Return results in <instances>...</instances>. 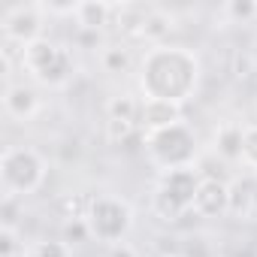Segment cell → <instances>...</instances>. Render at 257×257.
I'll use <instances>...</instances> for the list:
<instances>
[{
    "label": "cell",
    "instance_id": "1",
    "mask_svg": "<svg viewBox=\"0 0 257 257\" xmlns=\"http://www.w3.org/2000/svg\"><path fill=\"white\" fill-rule=\"evenodd\" d=\"M203 64L200 55L188 46L161 43L149 46L140 58V91L143 100H164L185 106L200 88Z\"/></svg>",
    "mask_w": 257,
    "mask_h": 257
},
{
    "label": "cell",
    "instance_id": "2",
    "mask_svg": "<svg viewBox=\"0 0 257 257\" xmlns=\"http://www.w3.org/2000/svg\"><path fill=\"white\" fill-rule=\"evenodd\" d=\"M143 152H146L149 164L158 167L161 173L188 170V167H197L200 140H197V131H194L191 124L179 121V124L164 127V131L146 134L143 137Z\"/></svg>",
    "mask_w": 257,
    "mask_h": 257
},
{
    "label": "cell",
    "instance_id": "3",
    "mask_svg": "<svg viewBox=\"0 0 257 257\" xmlns=\"http://www.w3.org/2000/svg\"><path fill=\"white\" fill-rule=\"evenodd\" d=\"M19 64L22 70L31 76V82L43 85V88H64L73 82L76 76V61H73V49L64 43H55L49 37L25 46L19 52Z\"/></svg>",
    "mask_w": 257,
    "mask_h": 257
},
{
    "label": "cell",
    "instance_id": "4",
    "mask_svg": "<svg viewBox=\"0 0 257 257\" xmlns=\"http://www.w3.org/2000/svg\"><path fill=\"white\" fill-rule=\"evenodd\" d=\"M46 176H49V164L37 149H31V146L4 149V158H0V188H4V197L25 200L43 188Z\"/></svg>",
    "mask_w": 257,
    "mask_h": 257
},
{
    "label": "cell",
    "instance_id": "5",
    "mask_svg": "<svg viewBox=\"0 0 257 257\" xmlns=\"http://www.w3.org/2000/svg\"><path fill=\"white\" fill-rule=\"evenodd\" d=\"M200 185H203V173L197 167L161 173L158 185H155V194H152V212L161 221H170V224L185 218L194 206V197H197Z\"/></svg>",
    "mask_w": 257,
    "mask_h": 257
},
{
    "label": "cell",
    "instance_id": "6",
    "mask_svg": "<svg viewBox=\"0 0 257 257\" xmlns=\"http://www.w3.org/2000/svg\"><path fill=\"white\" fill-rule=\"evenodd\" d=\"M88 230H91V239L112 248L118 242H127L131 236L137 218H134V209L127 200L115 197V194H97L91 197V206H88Z\"/></svg>",
    "mask_w": 257,
    "mask_h": 257
},
{
    "label": "cell",
    "instance_id": "7",
    "mask_svg": "<svg viewBox=\"0 0 257 257\" xmlns=\"http://www.w3.org/2000/svg\"><path fill=\"white\" fill-rule=\"evenodd\" d=\"M4 43L10 46H19V52L37 40H43V31H46V13H43V4H16L4 13Z\"/></svg>",
    "mask_w": 257,
    "mask_h": 257
},
{
    "label": "cell",
    "instance_id": "8",
    "mask_svg": "<svg viewBox=\"0 0 257 257\" xmlns=\"http://www.w3.org/2000/svg\"><path fill=\"white\" fill-rule=\"evenodd\" d=\"M191 212H194V218H203V221L230 218V182H224V179H203Z\"/></svg>",
    "mask_w": 257,
    "mask_h": 257
},
{
    "label": "cell",
    "instance_id": "9",
    "mask_svg": "<svg viewBox=\"0 0 257 257\" xmlns=\"http://www.w3.org/2000/svg\"><path fill=\"white\" fill-rule=\"evenodd\" d=\"M4 109L13 121L19 124H28L40 115L43 109V100H40V91L31 85V82H7L4 88Z\"/></svg>",
    "mask_w": 257,
    "mask_h": 257
},
{
    "label": "cell",
    "instance_id": "10",
    "mask_svg": "<svg viewBox=\"0 0 257 257\" xmlns=\"http://www.w3.org/2000/svg\"><path fill=\"white\" fill-rule=\"evenodd\" d=\"M230 218L257 221V173H242L230 182Z\"/></svg>",
    "mask_w": 257,
    "mask_h": 257
},
{
    "label": "cell",
    "instance_id": "11",
    "mask_svg": "<svg viewBox=\"0 0 257 257\" xmlns=\"http://www.w3.org/2000/svg\"><path fill=\"white\" fill-rule=\"evenodd\" d=\"M179 121H185L182 118V106L164 103V100H143V109H140V131H143V137L155 134V131H164V127L179 124Z\"/></svg>",
    "mask_w": 257,
    "mask_h": 257
},
{
    "label": "cell",
    "instance_id": "12",
    "mask_svg": "<svg viewBox=\"0 0 257 257\" xmlns=\"http://www.w3.org/2000/svg\"><path fill=\"white\" fill-rule=\"evenodd\" d=\"M149 13H152V7H134V4H121V7H115V28H118V34L124 37V40H134V43H140L143 37H146V22H149Z\"/></svg>",
    "mask_w": 257,
    "mask_h": 257
},
{
    "label": "cell",
    "instance_id": "13",
    "mask_svg": "<svg viewBox=\"0 0 257 257\" xmlns=\"http://www.w3.org/2000/svg\"><path fill=\"white\" fill-rule=\"evenodd\" d=\"M100 67L109 76H127V73H134V67H140V61L134 58L127 43H106L100 49Z\"/></svg>",
    "mask_w": 257,
    "mask_h": 257
},
{
    "label": "cell",
    "instance_id": "14",
    "mask_svg": "<svg viewBox=\"0 0 257 257\" xmlns=\"http://www.w3.org/2000/svg\"><path fill=\"white\" fill-rule=\"evenodd\" d=\"M112 22H115V7H112V4H100V0H82L79 10H76V28L103 34V28L112 25Z\"/></svg>",
    "mask_w": 257,
    "mask_h": 257
},
{
    "label": "cell",
    "instance_id": "15",
    "mask_svg": "<svg viewBox=\"0 0 257 257\" xmlns=\"http://www.w3.org/2000/svg\"><path fill=\"white\" fill-rule=\"evenodd\" d=\"M212 152H215L218 158H224V161H239V164H242V124L224 121L218 131H215Z\"/></svg>",
    "mask_w": 257,
    "mask_h": 257
},
{
    "label": "cell",
    "instance_id": "16",
    "mask_svg": "<svg viewBox=\"0 0 257 257\" xmlns=\"http://www.w3.org/2000/svg\"><path fill=\"white\" fill-rule=\"evenodd\" d=\"M140 109H143V100L131 91L124 94H115L106 100V121H131L140 127Z\"/></svg>",
    "mask_w": 257,
    "mask_h": 257
},
{
    "label": "cell",
    "instance_id": "17",
    "mask_svg": "<svg viewBox=\"0 0 257 257\" xmlns=\"http://www.w3.org/2000/svg\"><path fill=\"white\" fill-rule=\"evenodd\" d=\"M170 31H173V16H170V13H164V10H158V7H152L149 22H146V37H143V43L161 46V43H164V37H167Z\"/></svg>",
    "mask_w": 257,
    "mask_h": 257
},
{
    "label": "cell",
    "instance_id": "18",
    "mask_svg": "<svg viewBox=\"0 0 257 257\" xmlns=\"http://www.w3.org/2000/svg\"><path fill=\"white\" fill-rule=\"evenodd\" d=\"M61 242H64L67 248L91 242V230H88V221H85V218H67V221L61 224Z\"/></svg>",
    "mask_w": 257,
    "mask_h": 257
},
{
    "label": "cell",
    "instance_id": "19",
    "mask_svg": "<svg viewBox=\"0 0 257 257\" xmlns=\"http://www.w3.org/2000/svg\"><path fill=\"white\" fill-rule=\"evenodd\" d=\"M134 137H143V131L131 121H106V140L112 146H127Z\"/></svg>",
    "mask_w": 257,
    "mask_h": 257
},
{
    "label": "cell",
    "instance_id": "20",
    "mask_svg": "<svg viewBox=\"0 0 257 257\" xmlns=\"http://www.w3.org/2000/svg\"><path fill=\"white\" fill-rule=\"evenodd\" d=\"M0 257H31V248L19 236V230H0Z\"/></svg>",
    "mask_w": 257,
    "mask_h": 257
},
{
    "label": "cell",
    "instance_id": "21",
    "mask_svg": "<svg viewBox=\"0 0 257 257\" xmlns=\"http://www.w3.org/2000/svg\"><path fill=\"white\" fill-rule=\"evenodd\" d=\"M242 167L257 173V124L242 127Z\"/></svg>",
    "mask_w": 257,
    "mask_h": 257
},
{
    "label": "cell",
    "instance_id": "22",
    "mask_svg": "<svg viewBox=\"0 0 257 257\" xmlns=\"http://www.w3.org/2000/svg\"><path fill=\"white\" fill-rule=\"evenodd\" d=\"M25 215V206L19 197H4V206H0V230H19V221Z\"/></svg>",
    "mask_w": 257,
    "mask_h": 257
},
{
    "label": "cell",
    "instance_id": "23",
    "mask_svg": "<svg viewBox=\"0 0 257 257\" xmlns=\"http://www.w3.org/2000/svg\"><path fill=\"white\" fill-rule=\"evenodd\" d=\"M58 206L64 209V221L67 218H85L88 206H91V197H85V194H64L58 200Z\"/></svg>",
    "mask_w": 257,
    "mask_h": 257
},
{
    "label": "cell",
    "instance_id": "24",
    "mask_svg": "<svg viewBox=\"0 0 257 257\" xmlns=\"http://www.w3.org/2000/svg\"><path fill=\"white\" fill-rule=\"evenodd\" d=\"M73 49H88V52L103 49V34H97V31H85V28H76V34H73Z\"/></svg>",
    "mask_w": 257,
    "mask_h": 257
},
{
    "label": "cell",
    "instance_id": "25",
    "mask_svg": "<svg viewBox=\"0 0 257 257\" xmlns=\"http://www.w3.org/2000/svg\"><path fill=\"white\" fill-rule=\"evenodd\" d=\"M224 16H230L236 25L239 22H251V19H257V4H239V0H236V4L224 7Z\"/></svg>",
    "mask_w": 257,
    "mask_h": 257
},
{
    "label": "cell",
    "instance_id": "26",
    "mask_svg": "<svg viewBox=\"0 0 257 257\" xmlns=\"http://www.w3.org/2000/svg\"><path fill=\"white\" fill-rule=\"evenodd\" d=\"M31 257H70V248L58 239V242H37L31 248Z\"/></svg>",
    "mask_w": 257,
    "mask_h": 257
},
{
    "label": "cell",
    "instance_id": "27",
    "mask_svg": "<svg viewBox=\"0 0 257 257\" xmlns=\"http://www.w3.org/2000/svg\"><path fill=\"white\" fill-rule=\"evenodd\" d=\"M254 64H257V58H254L251 52H239V55H236V64H233V73H236L239 79H248V76L254 73Z\"/></svg>",
    "mask_w": 257,
    "mask_h": 257
},
{
    "label": "cell",
    "instance_id": "28",
    "mask_svg": "<svg viewBox=\"0 0 257 257\" xmlns=\"http://www.w3.org/2000/svg\"><path fill=\"white\" fill-rule=\"evenodd\" d=\"M106 257H140V251H137V245H131V242H118V245H112V248L106 251Z\"/></svg>",
    "mask_w": 257,
    "mask_h": 257
},
{
    "label": "cell",
    "instance_id": "29",
    "mask_svg": "<svg viewBox=\"0 0 257 257\" xmlns=\"http://www.w3.org/2000/svg\"><path fill=\"white\" fill-rule=\"evenodd\" d=\"M164 257H188L185 251H176V254H164Z\"/></svg>",
    "mask_w": 257,
    "mask_h": 257
}]
</instances>
